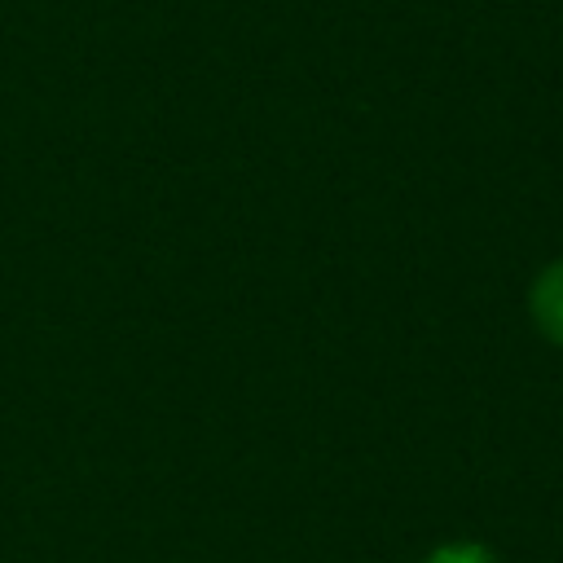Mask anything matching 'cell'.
Instances as JSON below:
<instances>
[{
	"instance_id": "1",
	"label": "cell",
	"mask_w": 563,
	"mask_h": 563,
	"mask_svg": "<svg viewBox=\"0 0 563 563\" xmlns=\"http://www.w3.org/2000/svg\"><path fill=\"white\" fill-rule=\"evenodd\" d=\"M528 312H532V325L563 352V255L550 260L532 286H528Z\"/></svg>"
},
{
	"instance_id": "2",
	"label": "cell",
	"mask_w": 563,
	"mask_h": 563,
	"mask_svg": "<svg viewBox=\"0 0 563 563\" xmlns=\"http://www.w3.org/2000/svg\"><path fill=\"white\" fill-rule=\"evenodd\" d=\"M422 563H501L484 541H471V537H453V541H440L435 550H427Z\"/></svg>"
}]
</instances>
